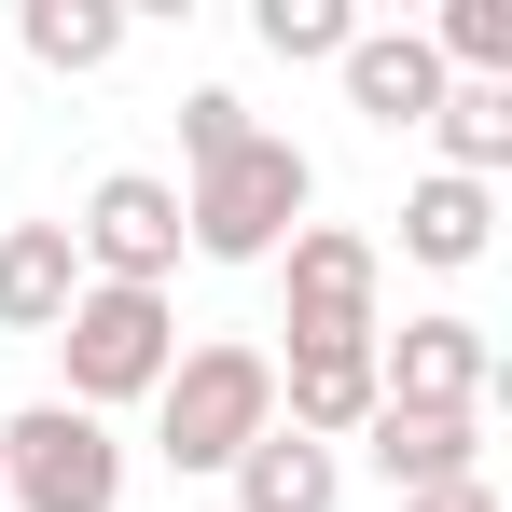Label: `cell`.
Here are the masks:
<instances>
[{
  "label": "cell",
  "mask_w": 512,
  "mask_h": 512,
  "mask_svg": "<svg viewBox=\"0 0 512 512\" xmlns=\"http://www.w3.org/2000/svg\"><path fill=\"white\" fill-rule=\"evenodd\" d=\"M333 70H346V111H360V125H388V139L443 111V56H429V28H360Z\"/></svg>",
  "instance_id": "obj_9"
},
{
  "label": "cell",
  "mask_w": 512,
  "mask_h": 512,
  "mask_svg": "<svg viewBox=\"0 0 512 512\" xmlns=\"http://www.w3.org/2000/svg\"><path fill=\"white\" fill-rule=\"evenodd\" d=\"M429 139H443V180H485V194H499V167H512V84H443Z\"/></svg>",
  "instance_id": "obj_15"
},
{
  "label": "cell",
  "mask_w": 512,
  "mask_h": 512,
  "mask_svg": "<svg viewBox=\"0 0 512 512\" xmlns=\"http://www.w3.org/2000/svg\"><path fill=\"white\" fill-rule=\"evenodd\" d=\"M305 208H319V167H305V139H236L222 167L180 180V250L194 263H277L291 236H305Z\"/></svg>",
  "instance_id": "obj_1"
},
{
  "label": "cell",
  "mask_w": 512,
  "mask_h": 512,
  "mask_svg": "<svg viewBox=\"0 0 512 512\" xmlns=\"http://www.w3.org/2000/svg\"><path fill=\"white\" fill-rule=\"evenodd\" d=\"M56 402L70 416H125V402H153L167 388V360H180V305L167 291H70V319H56Z\"/></svg>",
  "instance_id": "obj_3"
},
{
  "label": "cell",
  "mask_w": 512,
  "mask_h": 512,
  "mask_svg": "<svg viewBox=\"0 0 512 512\" xmlns=\"http://www.w3.org/2000/svg\"><path fill=\"white\" fill-rule=\"evenodd\" d=\"M14 42H28L56 84H84V70L125 56V0H28V14H14Z\"/></svg>",
  "instance_id": "obj_14"
},
{
  "label": "cell",
  "mask_w": 512,
  "mask_h": 512,
  "mask_svg": "<svg viewBox=\"0 0 512 512\" xmlns=\"http://www.w3.org/2000/svg\"><path fill=\"white\" fill-rule=\"evenodd\" d=\"M277 277H291V360L305 346H374L388 333V250L360 236V222H305L291 250H277Z\"/></svg>",
  "instance_id": "obj_5"
},
{
  "label": "cell",
  "mask_w": 512,
  "mask_h": 512,
  "mask_svg": "<svg viewBox=\"0 0 512 512\" xmlns=\"http://www.w3.org/2000/svg\"><path fill=\"white\" fill-rule=\"evenodd\" d=\"M277 429H305V443H360L374 429V346H305V360H277Z\"/></svg>",
  "instance_id": "obj_10"
},
{
  "label": "cell",
  "mask_w": 512,
  "mask_h": 512,
  "mask_svg": "<svg viewBox=\"0 0 512 512\" xmlns=\"http://www.w3.org/2000/svg\"><path fill=\"white\" fill-rule=\"evenodd\" d=\"M84 291V250L70 222H0V333H56Z\"/></svg>",
  "instance_id": "obj_12"
},
{
  "label": "cell",
  "mask_w": 512,
  "mask_h": 512,
  "mask_svg": "<svg viewBox=\"0 0 512 512\" xmlns=\"http://www.w3.org/2000/svg\"><path fill=\"white\" fill-rule=\"evenodd\" d=\"M236 139H263V111L236 84H194V97H180V167H222Z\"/></svg>",
  "instance_id": "obj_18"
},
{
  "label": "cell",
  "mask_w": 512,
  "mask_h": 512,
  "mask_svg": "<svg viewBox=\"0 0 512 512\" xmlns=\"http://www.w3.org/2000/svg\"><path fill=\"white\" fill-rule=\"evenodd\" d=\"M429 56H443V84H512V0H443Z\"/></svg>",
  "instance_id": "obj_16"
},
{
  "label": "cell",
  "mask_w": 512,
  "mask_h": 512,
  "mask_svg": "<svg viewBox=\"0 0 512 512\" xmlns=\"http://www.w3.org/2000/svg\"><path fill=\"white\" fill-rule=\"evenodd\" d=\"M222 485H236V512H333V499H346V457L305 443V429H263Z\"/></svg>",
  "instance_id": "obj_13"
},
{
  "label": "cell",
  "mask_w": 512,
  "mask_h": 512,
  "mask_svg": "<svg viewBox=\"0 0 512 512\" xmlns=\"http://www.w3.org/2000/svg\"><path fill=\"white\" fill-rule=\"evenodd\" d=\"M263 429H277V346L208 333L167 360V388H153V457L167 471H236Z\"/></svg>",
  "instance_id": "obj_2"
},
{
  "label": "cell",
  "mask_w": 512,
  "mask_h": 512,
  "mask_svg": "<svg viewBox=\"0 0 512 512\" xmlns=\"http://www.w3.org/2000/svg\"><path fill=\"white\" fill-rule=\"evenodd\" d=\"M360 457L388 471V499H429V485H471V471H485V416H416V402H374Z\"/></svg>",
  "instance_id": "obj_8"
},
{
  "label": "cell",
  "mask_w": 512,
  "mask_h": 512,
  "mask_svg": "<svg viewBox=\"0 0 512 512\" xmlns=\"http://www.w3.org/2000/svg\"><path fill=\"white\" fill-rule=\"evenodd\" d=\"M402 512H512V499L485 485V471H471V485H429V499H402Z\"/></svg>",
  "instance_id": "obj_19"
},
{
  "label": "cell",
  "mask_w": 512,
  "mask_h": 512,
  "mask_svg": "<svg viewBox=\"0 0 512 512\" xmlns=\"http://www.w3.org/2000/svg\"><path fill=\"white\" fill-rule=\"evenodd\" d=\"M0 512H125V443H111V416H70V402L0 416Z\"/></svg>",
  "instance_id": "obj_4"
},
{
  "label": "cell",
  "mask_w": 512,
  "mask_h": 512,
  "mask_svg": "<svg viewBox=\"0 0 512 512\" xmlns=\"http://www.w3.org/2000/svg\"><path fill=\"white\" fill-rule=\"evenodd\" d=\"M374 402H416V416H485L499 402V333L429 305L402 333H374Z\"/></svg>",
  "instance_id": "obj_6"
},
{
  "label": "cell",
  "mask_w": 512,
  "mask_h": 512,
  "mask_svg": "<svg viewBox=\"0 0 512 512\" xmlns=\"http://www.w3.org/2000/svg\"><path fill=\"white\" fill-rule=\"evenodd\" d=\"M70 250H84L97 291H167V277H180V180L111 167L84 194V222H70Z\"/></svg>",
  "instance_id": "obj_7"
},
{
  "label": "cell",
  "mask_w": 512,
  "mask_h": 512,
  "mask_svg": "<svg viewBox=\"0 0 512 512\" xmlns=\"http://www.w3.org/2000/svg\"><path fill=\"white\" fill-rule=\"evenodd\" d=\"M250 42L291 56V70H333L346 42H360V14H346V0H250Z\"/></svg>",
  "instance_id": "obj_17"
},
{
  "label": "cell",
  "mask_w": 512,
  "mask_h": 512,
  "mask_svg": "<svg viewBox=\"0 0 512 512\" xmlns=\"http://www.w3.org/2000/svg\"><path fill=\"white\" fill-rule=\"evenodd\" d=\"M485 250H499V194H485V180H443V167H429L416 194H402V263H429V277H471Z\"/></svg>",
  "instance_id": "obj_11"
}]
</instances>
